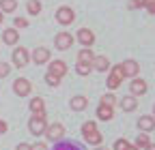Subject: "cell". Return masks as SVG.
<instances>
[{
    "label": "cell",
    "mask_w": 155,
    "mask_h": 150,
    "mask_svg": "<svg viewBox=\"0 0 155 150\" xmlns=\"http://www.w3.org/2000/svg\"><path fill=\"white\" fill-rule=\"evenodd\" d=\"M82 135H84V142H88L91 146H99L104 142V135L97 131V124L91 122V120L82 124Z\"/></svg>",
    "instance_id": "1"
},
{
    "label": "cell",
    "mask_w": 155,
    "mask_h": 150,
    "mask_svg": "<svg viewBox=\"0 0 155 150\" xmlns=\"http://www.w3.org/2000/svg\"><path fill=\"white\" fill-rule=\"evenodd\" d=\"M45 127H48L45 114H37V116H32L30 122H28V131H30L32 135H43V133H45Z\"/></svg>",
    "instance_id": "2"
},
{
    "label": "cell",
    "mask_w": 155,
    "mask_h": 150,
    "mask_svg": "<svg viewBox=\"0 0 155 150\" xmlns=\"http://www.w3.org/2000/svg\"><path fill=\"white\" fill-rule=\"evenodd\" d=\"M123 69H121V64H116V67H112V71H110V77H108V88L110 90H116L121 84H123Z\"/></svg>",
    "instance_id": "3"
},
{
    "label": "cell",
    "mask_w": 155,
    "mask_h": 150,
    "mask_svg": "<svg viewBox=\"0 0 155 150\" xmlns=\"http://www.w3.org/2000/svg\"><path fill=\"white\" fill-rule=\"evenodd\" d=\"M30 90H32V84H30L26 77H17V80L13 82V92H15L17 97H28Z\"/></svg>",
    "instance_id": "4"
},
{
    "label": "cell",
    "mask_w": 155,
    "mask_h": 150,
    "mask_svg": "<svg viewBox=\"0 0 155 150\" xmlns=\"http://www.w3.org/2000/svg\"><path fill=\"white\" fill-rule=\"evenodd\" d=\"M65 135V127L61 124V122H54V124H48L45 127V137L50 139V142H58Z\"/></svg>",
    "instance_id": "5"
},
{
    "label": "cell",
    "mask_w": 155,
    "mask_h": 150,
    "mask_svg": "<svg viewBox=\"0 0 155 150\" xmlns=\"http://www.w3.org/2000/svg\"><path fill=\"white\" fill-rule=\"evenodd\" d=\"M56 20H58V24L69 26V24H73V20H75V13H73L71 7H61V9L56 11Z\"/></svg>",
    "instance_id": "6"
},
{
    "label": "cell",
    "mask_w": 155,
    "mask_h": 150,
    "mask_svg": "<svg viewBox=\"0 0 155 150\" xmlns=\"http://www.w3.org/2000/svg\"><path fill=\"white\" fill-rule=\"evenodd\" d=\"M28 60H30L28 49H24V47H17V49H13V64H15V67L24 69V67L28 64Z\"/></svg>",
    "instance_id": "7"
},
{
    "label": "cell",
    "mask_w": 155,
    "mask_h": 150,
    "mask_svg": "<svg viewBox=\"0 0 155 150\" xmlns=\"http://www.w3.org/2000/svg\"><path fill=\"white\" fill-rule=\"evenodd\" d=\"M54 43H56L58 49H69V47L73 45V36H71L69 32H58L56 39H54Z\"/></svg>",
    "instance_id": "8"
},
{
    "label": "cell",
    "mask_w": 155,
    "mask_h": 150,
    "mask_svg": "<svg viewBox=\"0 0 155 150\" xmlns=\"http://www.w3.org/2000/svg\"><path fill=\"white\" fill-rule=\"evenodd\" d=\"M121 69H123L125 77H136L138 71H140V64L136 62V60H125V62H121Z\"/></svg>",
    "instance_id": "9"
},
{
    "label": "cell",
    "mask_w": 155,
    "mask_h": 150,
    "mask_svg": "<svg viewBox=\"0 0 155 150\" xmlns=\"http://www.w3.org/2000/svg\"><path fill=\"white\" fill-rule=\"evenodd\" d=\"M48 73H52V75H56V77H65V73H67V64L63 62V60H52L50 62V71Z\"/></svg>",
    "instance_id": "10"
},
{
    "label": "cell",
    "mask_w": 155,
    "mask_h": 150,
    "mask_svg": "<svg viewBox=\"0 0 155 150\" xmlns=\"http://www.w3.org/2000/svg\"><path fill=\"white\" fill-rule=\"evenodd\" d=\"M48 60H50V49L37 47V49L32 52V62H35V64H45Z\"/></svg>",
    "instance_id": "11"
},
{
    "label": "cell",
    "mask_w": 155,
    "mask_h": 150,
    "mask_svg": "<svg viewBox=\"0 0 155 150\" xmlns=\"http://www.w3.org/2000/svg\"><path fill=\"white\" fill-rule=\"evenodd\" d=\"M129 90H131V97L144 95V92H147V82H144V80H138V77H134L131 84H129Z\"/></svg>",
    "instance_id": "12"
},
{
    "label": "cell",
    "mask_w": 155,
    "mask_h": 150,
    "mask_svg": "<svg viewBox=\"0 0 155 150\" xmlns=\"http://www.w3.org/2000/svg\"><path fill=\"white\" fill-rule=\"evenodd\" d=\"M78 41H80L84 47H91V45L95 43V34H93L88 28H82L80 32H78Z\"/></svg>",
    "instance_id": "13"
},
{
    "label": "cell",
    "mask_w": 155,
    "mask_h": 150,
    "mask_svg": "<svg viewBox=\"0 0 155 150\" xmlns=\"http://www.w3.org/2000/svg\"><path fill=\"white\" fill-rule=\"evenodd\" d=\"M93 58H95V54L88 47H84V49L78 52V62H80V64H91L93 67Z\"/></svg>",
    "instance_id": "14"
},
{
    "label": "cell",
    "mask_w": 155,
    "mask_h": 150,
    "mask_svg": "<svg viewBox=\"0 0 155 150\" xmlns=\"http://www.w3.org/2000/svg\"><path fill=\"white\" fill-rule=\"evenodd\" d=\"M93 69L106 73V71L110 69V60L106 58V56H95V58H93Z\"/></svg>",
    "instance_id": "15"
},
{
    "label": "cell",
    "mask_w": 155,
    "mask_h": 150,
    "mask_svg": "<svg viewBox=\"0 0 155 150\" xmlns=\"http://www.w3.org/2000/svg\"><path fill=\"white\" fill-rule=\"evenodd\" d=\"M17 39H19V32H17L15 28H7V30L2 32V41H5L7 45H15Z\"/></svg>",
    "instance_id": "16"
},
{
    "label": "cell",
    "mask_w": 155,
    "mask_h": 150,
    "mask_svg": "<svg viewBox=\"0 0 155 150\" xmlns=\"http://www.w3.org/2000/svg\"><path fill=\"white\" fill-rule=\"evenodd\" d=\"M97 118H99V120H112L114 118V109L99 103V107H97Z\"/></svg>",
    "instance_id": "17"
},
{
    "label": "cell",
    "mask_w": 155,
    "mask_h": 150,
    "mask_svg": "<svg viewBox=\"0 0 155 150\" xmlns=\"http://www.w3.org/2000/svg\"><path fill=\"white\" fill-rule=\"evenodd\" d=\"M119 105H121V109L123 111H134L136 109V105H138V101H136V97H123L121 101H119Z\"/></svg>",
    "instance_id": "18"
},
{
    "label": "cell",
    "mask_w": 155,
    "mask_h": 150,
    "mask_svg": "<svg viewBox=\"0 0 155 150\" xmlns=\"http://www.w3.org/2000/svg\"><path fill=\"white\" fill-rule=\"evenodd\" d=\"M30 111H32V116H37V114H45V103H43V99L35 97V99L30 101Z\"/></svg>",
    "instance_id": "19"
},
{
    "label": "cell",
    "mask_w": 155,
    "mask_h": 150,
    "mask_svg": "<svg viewBox=\"0 0 155 150\" xmlns=\"http://www.w3.org/2000/svg\"><path fill=\"white\" fill-rule=\"evenodd\" d=\"M138 127L144 131V133H149V131L155 129V118H153V116H142V118L138 120Z\"/></svg>",
    "instance_id": "20"
},
{
    "label": "cell",
    "mask_w": 155,
    "mask_h": 150,
    "mask_svg": "<svg viewBox=\"0 0 155 150\" xmlns=\"http://www.w3.org/2000/svg\"><path fill=\"white\" fill-rule=\"evenodd\" d=\"M86 105H88V99H86V97H82V95H78V97H73V99H71V109H75V111L86 109Z\"/></svg>",
    "instance_id": "21"
},
{
    "label": "cell",
    "mask_w": 155,
    "mask_h": 150,
    "mask_svg": "<svg viewBox=\"0 0 155 150\" xmlns=\"http://www.w3.org/2000/svg\"><path fill=\"white\" fill-rule=\"evenodd\" d=\"M17 9V0H0V11L2 13H13Z\"/></svg>",
    "instance_id": "22"
},
{
    "label": "cell",
    "mask_w": 155,
    "mask_h": 150,
    "mask_svg": "<svg viewBox=\"0 0 155 150\" xmlns=\"http://www.w3.org/2000/svg\"><path fill=\"white\" fill-rule=\"evenodd\" d=\"M26 9H28L30 15H39V13H41V2H39V0H28Z\"/></svg>",
    "instance_id": "23"
},
{
    "label": "cell",
    "mask_w": 155,
    "mask_h": 150,
    "mask_svg": "<svg viewBox=\"0 0 155 150\" xmlns=\"http://www.w3.org/2000/svg\"><path fill=\"white\" fill-rule=\"evenodd\" d=\"M54 150H82V148L73 142H61L58 146H54Z\"/></svg>",
    "instance_id": "24"
},
{
    "label": "cell",
    "mask_w": 155,
    "mask_h": 150,
    "mask_svg": "<svg viewBox=\"0 0 155 150\" xmlns=\"http://www.w3.org/2000/svg\"><path fill=\"white\" fill-rule=\"evenodd\" d=\"M149 144H151V142H149V135H147V133H140L138 137H136V148H138V150H140V148H147Z\"/></svg>",
    "instance_id": "25"
},
{
    "label": "cell",
    "mask_w": 155,
    "mask_h": 150,
    "mask_svg": "<svg viewBox=\"0 0 155 150\" xmlns=\"http://www.w3.org/2000/svg\"><path fill=\"white\" fill-rule=\"evenodd\" d=\"M75 71H78V75H88V73L93 71V67H91V64H80V62H78Z\"/></svg>",
    "instance_id": "26"
},
{
    "label": "cell",
    "mask_w": 155,
    "mask_h": 150,
    "mask_svg": "<svg viewBox=\"0 0 155 150\" xmlns=\"http://www.w3.org/2000/svg\"><path fill=\"white\" fill-rule=\"evenodd\" d=\"M114 103H116V99H114V95H104V97H101V105H108V107H114Z\"/></svg>",
    "instance_id": "27"
},
{
    "label": "cell",
    "mask_w": 155,
    "mask_h": 150,
    "mask_svg": "<svg viewBox=\"0 0 155 150\" xmlns=\"http://www.w3.org/2000/svg\"><path fill=\"white\" fill-rule=\"evenodd\" d=\"M142 7H144L151 15H155V0H142Z\"/></svg>",
    "instance_id": "28"
},
{
    "label": "cell",
    "mask_w": 155,
    "mask_h": 150,
    "mask_svg": "<svg viewBox=\"0 0 155 150\" xmlns=\"http://www.w3.org/2000/svg\"><path fill=\"white\" fill-rule=\"evenodd\" d=\"M9 73H11V64H7V62L0 60V77H7Z\"/></svg>",
    "instance_id": "29"
},
{
    "label": "cell",
    "mask_w": 155,
    "mask_h": 150,
    "mask_svg": "<svg viewBox=\"0 0 155 150\" xmlns=\"http://www.w3.org/2000/svg\"><path fill=\"white\" fill-rule=\"evenodd\" d=\"M45 82H48L50 86H58V84H61V77H56V75L48 73V75H45Z\"/></svg>",
    "instance_id": "30"
},
{
    "label": "cell",
    "mask_w": 155,
    "mask_h": 150,
    "mask_svg": "<svg viewBox=\"0 0 155 150\" xmlns=\"http://www.w3.org/2000/svg\"><path fill=\"white\" fill-rule=\"evenodd\" d=\"M127 146H129L127 139H116L114 142V150H127Z\"/></svg>",
    "instance_id": "31"
},
{
    "label": "cell",
    "mask_w": 155,
    "mask_h": 150,
    "mask_svg": "<svg viewBox=\"0 0 155 150\" xmlns=\"http://www.w3.org/2000/svg\"><path fill=\"white\" fill-rule=\"evenodd\" d=\"M17 28H26L28 26V20H24V17H15V22H13Z\"/></svg>",
    "instance_id": "32"
},
{
    "label": "cell",
    "mask_w": 155,
    "mask_h": 150,
    "mask_svg": "<svg viewBox=\"0 0 155 150\" xmlns=\"http://www.w3.org/2000/svg\"><path fill=\"white\" fill-rule=\"evenodd\" d=\"M30 150H48V146H45L43 142H37L35 146H30Z\"/></svg>",
    "instance_id": "33"
},
{
    "label": "cell",
    "mask_w": 155,
    "mask_h": 150,
    "mask_svg": "<svg viewBox=\"0 0 155 150\" xmlns=\"http://www.w3.org/2000/svg\"><path fill=\"white\" fill-rule=\"evenodd\" d=\"M138 7H142V0H131L129 2V9H138Z\"/></svg>",
    "instance_id": "34"
},
{
    "label": "cell",
    "mask_w": 155,
    "mask_h": 150,
    "mask_svg": "<svg viewBox=\"0 0 155 150\" xmlns=\"http://www.w3.org/2000/svg\"><path fill=\"white\" fill-rule=\"evenodd\" d=\"M7 129H9V127H7V122H5V120H0V135L7 133Z\"/></svg>",
    "instance_id": "35"
},
{
    "label": "cell",
    "mask_w": 155,
    "mask_h": 150,
    "mask_svg": "<svg viewBox=\"0 0 155 150\" xmlns=\"http://www.w3.org/2000/svg\"><path fill=\"white\" fill-rule=\"evenodd\" d=\"M15 150H30V144H17Z\"/></svg>",
    "instance_id": "36"
},
{
    "label": "cell",
    "mask_w": 155,
    "mask_h": 150,
    "mask_svg": "<svg viewBox=\"0 0 155 150\" xmlns=\"http://www.w3.org/2000/svg\"><path fill=\"white\" fill-rule=\"evenodd\" d=\"M144 150H155V144H149V146H147Z\"/></svg>",
    "instance_id": "37"
},
{
    "label": "cell",
    "mask_w": 155,
    "mask_h": 150,
    "mask_svg": "<svg viewBox=\"0 0 155 150\" xmlns=\"http://www.w3.org/2000/svg\"><path fill=\"white\" fill-rule=\"evenodd\" d=\"M127 150H138V148H136V146H131V144H129V146H127Z\"/></svg>",
    "instance_id": "38"
},
{
    "label": "cell",
    "mask_w": 155,
    "mask_h": 150,
    "mask_svg": "<svg viewBox=\"0 0 155 150\" xmlns=\"http://www.w3.org/2000/svg\"><path fill=\"white\" fill-rule=\"evenodd\" d=\"M2 20H5V15H2V11H0V24H2Z\"/></svg>",
    "instance_id": "39"
},
{
    "label": "cell",
    "mask_w": 155,
    "mask_h": 150,
    "mask_svg": "<svg viewBox=\"0 0 155 150\" xmlns=\"http://www.w3.org/2000/svg\"><path fill=\"white\" fill-rule=\"evenodd\" d=\"M95 150H108V148H104V146H99V148H95Z\"/></svg>",
    "instance_id": "40"
},
{
    "label": "cell",
    "mask_w": 155,
    "mask_h": 150,
    "mask_svg": "<svg viewBox=\"0 0 155 150\" xmlns=\"http://www.w3.org/2000/svg\"><path fill=\"white\" fill-rule=\"evenodd\" d=\"M153 111H155V107H153Z\"/></svg>",
    "instance_id": "41"
}]
</instances>
